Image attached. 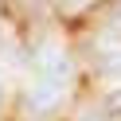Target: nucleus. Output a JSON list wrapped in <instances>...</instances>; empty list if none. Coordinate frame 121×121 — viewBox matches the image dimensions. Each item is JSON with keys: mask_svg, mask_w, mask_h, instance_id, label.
<instances>
[{"mask_svg": "<svg viewBox=\"0 0 121 121\" xmlns=\"http://www.w3.org/2000/svg\"><path fill=\"white\" fill-rule=\"evenodd\" d=\"M35 78H51V82H63V86H66V78H70V59H66V51H59V47L43 51Z\"/></svg>", "mask_w": 121, "mask_h": 121, "instance_id": "nucleus-1", "label": "nucleus"}, {"mask_svg": "<svg viewBox=\"0 0 121 121\" xmlns=\"http://www.w3.org/2000/svg\"><path fill=\"white\" fill-rule=\"evenodd\" d=\"M63 82H51V78H35V86L27 90V102L35 105V109H51V105L63 98Z\"/></svg>", "mask_w": 121, "mask_h": 121, "instance_id": "nucleus-2", "label": "nucleus"}, {"mask_svg": "<svg viewBox=\"0 0 121 121\" xmlns=\"http://www.w3.org/2000/svg\"><path fill=\"white\" fill-rule=\"evenodd\" d=\"M102 70L105 74H121V51H109V55L102 59Z\"/></svg>", "mask_w": 121, "mask_h": 121, "instance_id": "nucleus-3", "label": "nucleus"}, {"mask_svg": "<svg viewBox=\"0 0 121 121\" xmlns=\"http://www.w3.org/2000/svg\"><path fill=\"white\" fill-rule=\"evenodd\" d=\"M109 109H113V113H121V86L109 94Z\"/></svg>", "mask_w": 121, "mask_h": 121, "instance_id": "nucleus-4", "label": "nucleus"}, {"mask_svg": "<svg viewBox=\"0 0 121 121\" xmlns=\"http://www.w3.org/2000/svg\"><path fill=\"white\" fill-rule=\"evenodd\" d=\"M66 8H82V4H86V0H63Z\"/></svg>", "mask_w": 121, "mask_h": 121, "instance_id": "nucleus-5", "label": "nucleus"}]
</instances>
